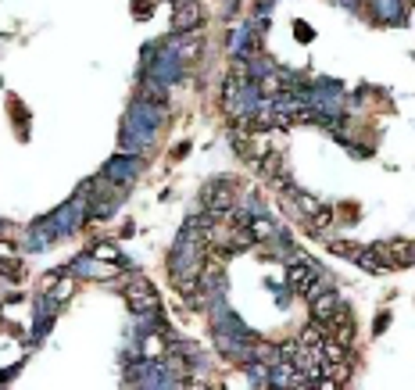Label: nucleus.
I'll use <instances>...</instances> for the list:
<instances>
[{
	"label": "nucleus",
	"instance_id": "obj_21",
	"mask_svg": "<svg viewBox=\"0 0 415 390\" xmlns=\"http://www.w3.org/2000/svg\"><path fill=\"white\" fill-rule=\"evenodd\" d=\"M94 254H97L101 261H118V251H115V244H97V247H94Z\"/></svg>",
	"mask_w": 415,
	"mask_h": 390
},
{
	"label": "nucleus",
	"instance_id": "obj_8",
	"mask_svg": "<svg viewBox=\"0 0 415 390\" xmlns=\"http://www.w3.org/2000/svg\"><path fill=\"white\" fill-rule=\"evenodd\" d=\"M305 297H308V305H312V319H315V322H326V319L337 312V305H340L337 294H333V290H322V283H315Z\"/></svg>",
	"mask_w": 415,
	"mask_h": 390
},
{
	"label": "nucleus",
	"instance_id": "obj_22",
	"mask_svg": "<svg viewBox=\"0 0 415 390\" xmlns=\"http://www.w3.org/2000/svg\"><path fill=\"white\" fill-rule=\"evenodd\" d=\"M387 326H391V315H387V312H383V315H376V333H383Z\"/></svg>",
	"mask_w": 415,
	"mask_h": 390
},
{
	"label": "nucleus",
	"instance_id": "obj_7",
	"mask_svg": "<svg viewBox=\"0 0 415 390\" xmlns=\"http://www.w3.org/2000/svg\"><path fill=\"white\" fill-rule=\"evenodd\" d=\"M354 261H358V265L365 268V273H394V268H398V265H394V258H391V251H387V244L362 247Z\"/></svg>",
	"mask_w": 415,
	"mask_h": 390
},
{
	"label": "nucleus",
	"instance_id": "obj_24",
	"mask_svg": "<svg viewBox=\"0 0 415 390\" xmlns=\"http://www.w3.org/2000/svg\"><path fill=\"white\" fill-rule=\"evenodd\" d=\"M340 4H347V8H358V0H340Z\"/></svg>",
	"mask_w": 415,
	"mask_h": 390
},
{
	"label": "nucleus",
	"instance_id": "obj_3",
	"mask_svg": "<svg viewBox=\"0 0 415 390\" xmlns=\"http://www.w3.org/2000/svg\"><path fill=\"white\" fill-rule=\"evenodd\" d=\"M201 201H204L208 212L219 219V215L229 212V208H236V187L229 183V179H215V183H208L201 190Z\"/></svg>",
	"mask_w": 415,
	"mask_h": 390
},
{
	"label": "nucleus",
	"instance_id": "obj_13",
	"mask_svg": "<svg viewBox=\"0 0 415 390\" xmlns=\"http://www.w3.org/2000/svg\"><path fill=\"white\" fill-rule=\"evenodd\" d=\"M247 229L254 233V240H265V244H272V240H279V233H276V226H272L269 219H261V215H254Z\"/></svg>",
	"mask_w": 415,
	"mask_h": 390
},
{
	"label": "nucleus",
	"instance_id": "obj_18",
	"mask_svg": "<svg viewBox=\"0 0 415 390\" xmlns=\"http://www.w3.org/2000/svg\"><path fill=\"white\" fill-rule=\"evenodd\" d=\"M279 165H283V154H279V151H269V154H265V158L258 161V168H261V179H276Z\"/></svg>",
	"mask_w": 415,
	"mask_h": 390
},
{
	"label": "nucleus",
	"instance_id": "obj_17",
	"mask_svg": "<svg viewBox=\"0 0 415 390\" xmlns=\"http://www.w3.org/2000/svg\"><path fill=\"white\" fill-rule=\"evenodd\" d=\"M0 276L11 280V283H18V280H25V268H22L18 258H0Z\"/></svg>",
	"mask_w": 415,
	"mask_h": 390
},
{
	"label": "nucleus",
	"instance_id": "obj_16",
	"mask_svg": "<svg viewBox=\"0 0 415 390\" xmlns=\"http://www.w3.org/2000/svg\"><path fill=\"white\" fill-rule=\"evenodd\" d=\"M172 287L180 290L183 297H194V294H201V276H197V273H187V276H172Z\"/></svg>",
	"mask_w": 415,
	"mask_h": 390
},
{
	"label": "nucleus",
	"instance_id": "obj_5",
	"mask_svg": "<svg viewBox=\"0 0 415 390\" xmlns=\"http://www.w3.org/2000/svg\"><path fill=\"white\" fill-rule=\"evenodd\" d=\"M204 11H201V0H175V11H172V29L180 36H190L194 29H201Z\"/></svg>",
	"mask_w": 415,
	"mask_h": 390
},
{
	"label": "nucleus",
	"instance_id": "obj_23",
	"mask_svg": "<svg viewBox=\"0 0 415 390\" xmlns=\"http://www.w3.org/2000/svg\"><path fill=\"white\" fill-rule=\"evenodd\" d=\"M298 33H301V40H305V43H308V40H312V29H308V25H305V22H298Z\"/></svg>",
	"mask_w": 415,
	"mask_h": 390
},
{
	"label": "nucleus",
	"instance_id": "obj_4",
	"mask_svg": "<svg viewBox=\"0 0 415 390\" xmlns=\"http://www.w3.org/2000/svg\"><path fill=\"white\" fill-rule=\"evenodd\" d=\"M68 273H72L75 280H111V276L118 273V261H115V265H104V261L90 251V254H79V258L68 265Z\"/></svg>",
	"mask_w": 415,
	"mask_h": 390
},
{
	"label": "nucleus",
	"instance_id": "obj_20",
	"mask_svg": "<svg viewBox=\"0 0 415 390\" xmlns=\"http://www.w3.org/2000/svg\"><path fill=\"white\" fill-rule=\"evenodd\" d=\"M143 358H165V344L158 337H147L143 340Z\"/></svg>",
	"mask_w": 415,
	"mask_h": 390
},
{
	"label": "nucleus",
	"instance_id": "obj_14",
	"mask_svg": "<svg viewBox=\"0 0 415 390\" xmlns=\"http://www.w3.org/2000/svg\"><path fill=\"white\" fill-rule=\"evenodd\" d=\"M254 247V233L251 229H233L229 233V251L233 254H244V251H251Z\"/></svg>",
	"mask_w": 415,
	"mask_h": 390
},
{
	"label": "nucleus",
	"instance_id": "obj_19",
	"mask_svg": "<svg viewBox=\"0 0 415 390\" xmlns=\"http://www.w3.org/2000/svg\"><path fill=\"white\" fill-rule=\"evenodd\" d=\"M330 222H333V212H330V208H326V204H322V208H319V212H315V215L308 219V226H312L315 233H319V229H326V226H330Z\"/></svg>",
	"mask_w": 415,
	"mask_h": 390
},
{
	"label": "nucleus",
	"instance_id": "obj_11",
	"mask_svg": "<svg viewBox=\"0 0 415 390\" xmlns=\"http://www.w3.org/2000/svg\"><path fill=\"white\" fill-rule=\"evenodd\" d=\"M387 251H391V258H394L398 268H405V265L415 261V244H408V240H387Z\"/></svg>",
	"mask_w": 415,
	"mask_h": 390
},
{
	"label": "nucleus",
	"instance_id": "obj_2",
	"mask_svg": "<svg viewBox=\"0 0 415 390\" xmlns=\"http://www.w3.org/2000/svg\"><path fill=\"white\" fill-rule=\"evenodd\" d=\"M143 172V161H140V154H122V151H118V158H111L108 165H104V179H108V183L115 187V190H122V187H129L133 183V179Z\"/></svg>",
	"mask_w": 415,
	"mask_h": 390
},
{
	"label": "nucleus",
	"instance_id": "obj_1",
	"mask_svg": "<svg viewBox=\"0 0 415 390\" xmlns=\"http://www.w3.org/2000/svg\"><path fill=\"white\" fill-rule=\"evenodd\" d=\"M286 283H290V290H293V294H301V297H305V294L319 283V268H315V261H312L308 254H301V251H290Z\"/></svg>",
	"mask_w": 415,
	"mask_h": 390
},
{
	"label": "nucleus",
	"instance_id": "obj_25",
	"mask_svg": "<svg viewBox=\"0 0 415 390\" xmlns=\"http://www.w3.org/2000/svg\"><path fill=\"white\" fill-rule=\"evenodd\" d=\"M4 229H8V226H4V222H0V233H4Z\"/></svg>",
	"mask_w": 415,
	"mask_h": 390
},
{
	"label": "nucleus",
	"instance_id": "obj_12",
	"mask_svg": "<svg viewBox=\"0 0 415 390\" xmlns=\"http://www.w3.org/2000/svg\"><path fill=\"white\" fill-rule=\"evenodd\" d=\"M326 337H330V333H326V326L312 319V322H308V326L301 329V333H298V344H301V347H319V344H322Z\"/></svg>",
	"mask_w": 415,
	"mask_h": 390
},
{
	"label": "nucleus",
	"instance_id": "obj_15",
	"mask_svg": "<svg viewBox=\"0 0 415 390\" xmlns=\"http://www.w3.org/2000/svg\"><path fill=\"white\" fill-rule=\"evenodd\" d=\"M326 251H330V254H337V258H358V244H351V240H326Z\"/></svg>",
	"mask_w": 415,
	"mask_h": 390
},
{
	"label": "nucleus",
	"instance_id": "obj_10",
	"mask_svg": "<svg viewBox=\"0 0 415 390\" xmlns=\"http://www.w3.org/2000/svg\"><path fill=\"white\" fill-rule=\"evenodd\" d=\"M72 290H75V276L68 273V276H61V280H54V287L47 290V294H50L47 301H50L54 308H61V305L68 301V297H72Z\"/></svg>",
	"mask_w": 415,
	"mask_h": 390
},
{
	"label": "nucleus",
	"instance_id": "obj_6",
	"mask_svg": "<svg viewBox=\"0 0 415 390\" xmlns=\"http://www.w3.org/2000/svg\"><path fill=\"white\" fill-rule=\"evenodd\" d=\"M126 305L133 315H151L158 312V294L151 283H143V280H133V287L126 290Z\"/></svg>",
	"mask_w": 415,
	"mask_h": 390
},
{
	"label": "nucleus",
	"instance_id": "obj_9",
	"mask_svg": "<svg viewBox=\"0 0 415 390\" xmlns=\"http://www.w3.org/2000/svg\"><path fill=\"white\" fill-rule=\"evenodd\" d=\"M379 22H405V0H372Z\"/></svg>",
	"mask_w": 415,
	"mask_h": 390
}]
</instances>
